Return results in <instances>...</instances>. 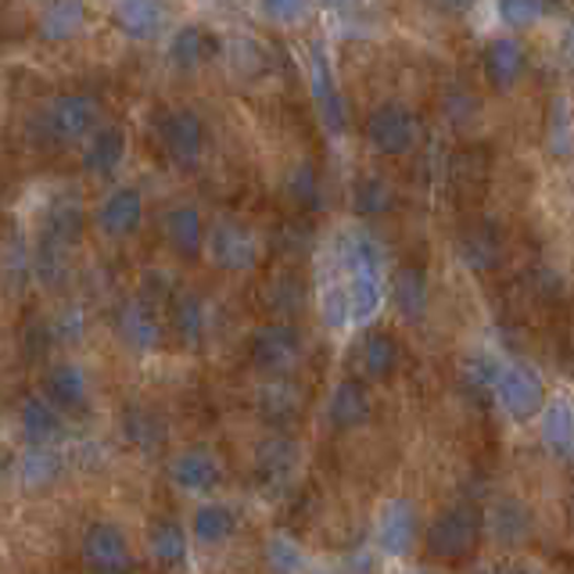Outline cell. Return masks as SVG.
I'll return each mask as SVG.
<instances>
[{
    "mask_svg": "<svg viewBox=\"0 0 574 574\" xmlns=\"http://www.w3.org/2000/svg\"><path fill=\"white\" fill-rule=\"evenodd\" d=\"M495 11L506 25H535L542 19V0H500Z\"/></svg>",
    "mask_w": 574,
    "mask_h": 574,
    "instance_id": "obj_37",
    "label": "cell"
},
{
    "mask_svg": "<svg viewBox=\"0 0 574 574\" xmlns=\"http://www.w3.org/2000/svg\"><path fill=\"white\" fill-rule=\"evenodd\" d=\"M481 539V514L474 506H449V510H441L435 520H431V528L424 535L427 542V553L438 556V560H460L467 556L478 546Z\"/></svg>",
    "mask_w": 574,
    "mask_h": 574,
    "instance_id": "obj_1",
    "label": "cell"
},
{
    "mask_svg": "<svg viewBox=\"0 0 574 574\" xmlns=\"http://www.w3.org/2000/svg\"><path fill=\"white\" fill-rule=\"evenodd\" d=\"M123 431H126V438L134 441V446H140V449H154L162 441V435H165V427H162L159 416L148 413V410H140V406L126 410Z\"/></svg>",
    "mask_w": 574,
    "mask_h": 574,
    "instance_id": "obj_30",
    "label": "cell"
},
{
    "mask_svg": "<svg viewBox=\"0 0 574 574\" xmlns=\"http://www.w3.org/2000/svg\"><path fill=\"white\" fill-rule=\"evenodd\" d=\"M230 58H233V69H238L244 80H259L266 69H269V55L263 50L259 41H233L230 44Z\"/></svg>",
    "mask_w": 574,
    "mask_h": 574,
    "instance_id": "obj_31",
    "label": "cell"
},
{
    "mask_svg": "<svg viewBox=\"0 0 574 574\" xmlns=\"http://www.w3.org/2000/svg\"><path fill=\"white\" fill-rule=\"evenodd\" d=\"M169 58L180 69H194V65L202 61V33L194 30V25H184V30L173 33V41H169Z\"/></svg>",
    "mask_w": 574,
    "mask_h": 574,
    "instance_id": "obj_36",
    "label": "cell"
},
{
    "mask_svg": "<svg viewBox=\"0 0 574 574\" xmlns=\"http://www.w3.org/2000/svg\"><path fill=\"white\" fill-rule=\"evenodd\" d=\"M328 416H331V424L342 427V431L359 427L370 416V395H367V388H363L359 381L337 384L331 402H328Z\"/></svg>",
    "mask_w": 574,
    "mask_h": 574,
    "instance_id": "obj_20",
    "label": "cell"
},
{
    "mask_svg": "<svg viewBox=\"0 0 574 574\" xmlns=\"http://www.w3.org/2000/svg\"><path fill=\"white\" fill-rule=\"evenodd\" d=\"M162 233L169 248L180 255V259H194L202 255V244H205V223H202V213L194 205H173L162 219Z\"/></svg>",
    "mask_w": 574,
    "mask_h": 574,
    "instance_id": "obj_12",
    "label": "cell"
},
{
    "mask_svg": "<svg viewBox=\"0 0 574 574\" xmlns=\"http://www.w3.org/2000/svg\"><path fill=\"white\" fill-rule=\"evenodd\" d=\"M328 4H334V8H348L352 0H328Z\"/></svg>",
    "mask_w": 574,
    "mask_h": 574,
    "instance_id": "obj_43",
    "label": "cell"
},
{
    "mask_svg": "<svg viewBox=\"0 0 574 574\" xmlns=\"http://www.w3.org/2000/svg\"><path fill=\"white\" fill-rule=\"evenodd\" d=\"M126 159V137L119 126H108V129H94L87 137V148H83V169L94 176H108L115 169L123 165Z\"/></svg>",
    "mask_w": 574,
    "mask_h": 574,
    "instance_id": "obj_16",
    "label": "cell"
},
{
    "mask_svg": "<svg viewBox=\"0 0 574 574\" xmlns=\"http://www.w3.org/2000/svg\"><path fill=\"white\" fill-rule=\"evenodd\" d=\"M44 399L50 406H58L61 413L83 410L87 406V377L76 363H58L44 377Z\"/></svg>",
    "mask_w": 574,
    "mask_h": 574,
    "instance_id": "obj_13",
    "label": "cell"
},
{
    "mask_svg": "<svg viewBox=\"0 0 574 574\" xmlns=\"http://www.w3.org/2000/svg\"><path fill=\"white\" fill-rule=\"evenodd\" d=\"M485 574H531V571H517V567H492Z\"/></svg>",
    "mask_w": 574,
    "mask_h": 574,
    "instance_id": "obj_42",
    "label": "cell"
},
{
    "mask_svg": "<svg viewBox=\"0 0 574 574\" xmlns=\"http://www.w3.org/2000/svg\"><path fill=\"white\" fill-rule=\"evenodd\" d=\"M395 306H399L402 317H410V320H416L424 312L427 284H424V277L416 269H402L395 277Z\"/></svg>",
    "mask_w": 574,
    "mask_h": 574,
    "instance_id": "obj_29",
    "label": "cell"
},
{
    "mask_svg": "<svg viewBox=\"0 0 574 574\" xmlns=\"http://www.w3.org/2000/svg\"><path fill=\"white\" fill-rule=\"evenodd\" d=\"M19 424H22V435L30 438L33 446H50V441H58L61 431H65L61 410L50 406L44 395H30V399L22 402Z\"/></svg>",
    "mask_w": 574,
    "mask_h": 574,
    "instance_id": "obj_15",
    "label": "cell"
},
{
    "mask_svg": "<svg viewBox=\"0 0 574 574\" xmlns=\"http://www.w3.org/2000/svg\"><path fill=\"white\" fill-rule=\"evenodd\" d=\"M94 574H129V567L126 571H94Z\"/></svg>",
    "mask_w": 574,
    "mask_h": 574,
    "instance_id": "obj_44",
    "label": "cell"
},
{
    "mask_svg": "<svg viewBox=\"0 0 574 574\" xmlns=\"http://www.w3.org/2000/svg\"><path fill=\"white\" fill-rule=\"evenodd\" d=\"M312 90H317V101H320L323 115H328V123L334 129H342V97H337L328 65H323L320 58H317V69H312Z\"/></svg>",
    "mask_w": 574,
    "mask_h": 574,
    "instance_id": "obj_34",
    "label": "cell"
},
{
    "mask_svg": "<svg viewBox=\"0 0 574 574\" xmlns=\"http://www.w3.org/2000/svg\"><path fill=\"white\" fill-rule=\"evenodd\" d=\"M144 219V198L134 187L112 191L108 198L97 205V230L104 238H129Z\"/></svg>",
    "mask_w": 574,
    "mask_h": 574,
    "instance_id": "obj_11",
    "label": "cell"
},
{
    "mask_svg": "<svg viewBox=\"0 0 574 574\" xmlns=\"http://www.w3.org/2000/svg\"><path fill=\"white\" fill-rule=\"evenodd\" d=\"M492 531L500 542H525L531 535V517L520 503H500L492 510Z\"/></svg>",
    "mask_w": 574,
    "mask_h": 574,
    "instance_id": "obj_27",
    "label": "cell"
},
{
    "mask_svg": "<svg viewBox=\"0 0 574 574\" xmlns=\"http://www.w3.org/2000/svg\"><path fill=\"white\" fill-rule=\"evenodd\" d=\"M162 140H165L169 159L176 165H194L202 159V144H205L202 119L187 108H173L162 119Z\"/></svg>",
    "mask_w": 574,
    "mask_h": 574,
    "instance_id": "obj_9",
    "label": "cell"
},
{
    "mask_svg": "<svg viewBox=\"0 0 574 574\" xmlns=\"http://www.w3.org/2000/svg\"><path fill=\"white\" fill-rule=\"evenodd\" d=\"M44 123H47V134L55 140L80 144L97 129L101 108H97V101L87 97V94H61V97H55L47 104Z\"/></svg>",
    "mask_w": 574,
    "mask_h": 574,
    "instance_id": "obj_3",
    "label": "cell"
},
{
    "mask_svg": "<svg viewBox=\"0 0 574 574\" xmlns=\"http://www.w3.org/2000/svg\"><path fill=\"white\" fill-rule=\"evenodd\" d=\"M367 137L381 154H406L416 144V119L410 108L402 104H381L370 123H367Z\"/></svg>",
    "mask_w": 574,
    "mask_h": 574,
    "instance_id": "obj_8",
    "label": "cell"
},
{
    "mask_svg": "<svg viewBox=\"0 0 574 574\" xmlns=\"http://www.w3.org/2000/svg\"><path fill=\"white\" fill-rule=\"evenodd\" d=\"M263 11L273 22H298L306 11V0H263Z\"/></svg>",
    "mask_w": 574,
    "mask_h": 574,
    "instance_id": "obj_40",
    "label": "cell"
},
{
    "mask_svg": "<svg viewBox=\"0 0 574 574\" xmlns=\"http://www.w3.org/2000/svg\"><path fill=\"white\" fill-rule=\"evenodd\" d=\"M571 55H574V30H571Z\"/></svg>",
    "mask_w": 574,
    "mask_h": 574,
    "instance_id": "obj_45",
    "label": "cell"
},
{
    "mask_svg": "<svg viewBox=\"0 0 574 574\" xmlns=\"http://www.w3.org/2000/svg\"><path fill=\"white\" fill-rule=\"evenodd\" d=\"M306 302V291H302V284L291 280V277H277V280H269L266 287V306L273 312H280V317H295L298 309H302Z\"/></svg>",
    "mask_w": 574,
    "mask_h": 574,
    "instance_id": "obj_32",
    "label": "cell"
},
{
    "mask_svg": "<svg viewBox=\"0 0 574 574\" xmlns=\"http://www.w3.org/2000/svg\"><path fill=\"white\" fill-rule=\"evenodd\" d=\"M22 471H25V478H30V481H47L50 474L58 471V467H55V456L47 452V446H33L30 460L22 463Z\"/></svg>",
    "mask_w": 574,
    "mask_h": 574,
    "instance_id": "obj_39",
    "label": "cell"
},
{
    "mask_svg": "<svg viewBox=\"0 0 574 574\" xmlns=\"http://www.w3.org/2000/svg\"><path fill=\"white\" fill-rule=\"evenodd\" d=\"M298 406H302V399H298V391L284 381H273L263 388V395H259V410L269 424H291L298 416Z\"/></svg>",
    "mask_w": 574,
    "mask_h": 574,
    "instance_id": "obj_25",
    "label": "cell"
},
{
    "mask_svg": "<svg viewBox=\"0 0 574 574\" xmlns=\"http://www.w3.org/2000/svg\"><path fill=\"white\" fill-rule=\"evenodd\" d=\"M169 478H173V485L187 495H213L219 489V481H223V463H219V456L213 449L194 446V449H184L180 456H173Z\"/></svg>",
    "mask_w": 574,
    "mask_h": 574,
    "instance_id": "obj_7",
    "label": "cell"
},
{
    "mask_svg": "<svg viewBox=\"0 0 574 574\" xmlns=\"http://www.w3.org/2000/svg\"><path fill=\"white\" fill-rule=\"evenodd\" d=\"M495 395H500V406L514 416V421H531L535 413L546 406V391L539 374L528 367H506L495 377Z\"/></svg>",
    "mask_w": 574,
    "mask_h": 574,
    "instance_id": "obj_6",
    "label": "cell"
},
{
    "mask_svg": "<svg viewBox=\"0 0 574 574\" xmlns=\"http://www.w3.org/2000/svg\"><path fill=\"white\" fill-rule=\"evenodd\" d=\"M356 367L370 377V381H381L391 370L399 367V345L391 334H367L356 348Z\"/></svg>",
    "mask_w": 574,
    "mask_h": 574,
    "instance_id": "obj_21",
    "label": "cell"
},
{
    "mask_svg": "<svg viewBox=\"0 0 574 574\" xmlns=\"http://www.w3.org/2000/svg\"><path fill=\"white\" fill-rule=\"evenodd\" d=\"M542 438L553 452L567 456L574 449V410L564 399H553L542 413Z\"/></svg>",
    "mask_w": 574,
    "mask_h": 574,
    "instance_id": "obj_24",
    "label": "cell"
},
{
    "mask_svg": "<svg viewBox=\"0 0 574 574\" xmlns=\"http://www.w3.org/2000/svg\"><path fill=\"white\" fill-rule=\"evenodd\" d=\"M47 241L44 244H55V248H69L80 241V233H83V208L76 198H58V202H50L47 208Z\"/></svg>",
    "mask_w": 574,
    "mask_h": 574,
    "instance_id": "obj_22",
    "label": "cell"
},
{
    "mask_svg": "<svg viewBox=\"0 0 574 574\" xmlns=\"http://www.w3.org/2000/svg\"><path fill=\"white\" fill-rule=\"evenodd\" d=\"M291 194L298 202H312L317 198V176H312L309 165H298L291 173Z\"/></svg>",
    "mask_w": 574,
    "mask_h": 574,
    "instance_id": "obj_41",
    "label": "cell"
},
{
    "mask_svg": "<svg viewBox=\"0 0 574 574\" xmlns=\"http://www.w3.org/2000/svg\"><path fill=\"white\" fill-rule=\"evenodd\" d=\"M115 22L126 36L134 41H151V36L162 33V22H165V11L159 0H123L115 8Z\"/></svg>",
    "mask_w": 574,
    "mask_h": 574,
    "instance_id": "obj_18",
    "label": "cell"
},
{
    "mask_svg": "<svg viewBox=\"0 0 574 574\" xmlns=\"http://www.w3.org/2000/svg\"><path fill=\"white\" fill-rule=\"evenodd\" d=\"M83 560L90 571H126L134 564V550H129L126 531L115 520H94L83 531Z\"/></svg>",
    "mask_w": 574,
    "mask_h": 574,
    "instance_id": "obj_4",
    "label": "cell"
},
{
    "mask_svg": "<svg viewBox=\"0 0 574 574\" xmlns=\"http://www.w3.org/2000/svg\"><path fill=\"white\" fill-rule=\"evenodd\" d=\"M119 331H123L126 342L140 352L159 348V342H162V320L148 302H129L119 317Z\"/></svg>",
    "mask_w": 574,
    "mask_h": 574,
    "instance_id": "obj_19",
    "label": "cell"
},
{
    "mask_svg": "<svg viewBox=\"0 0 574 574\" xmlns=\"http://www.w3.org/2000/svg\"><path fill=\"white\" fill-rule=\"evenodd\" d=\"M233 531H238V514H233V506L227 503L208 500L191 517V535L202 546H223L233 539Z\"/></svg>",
    "mask_w": 574,
    "mask_h": 574,
    "instance_id": "obj_17",
    "label": "cell"
},
{
    "mask_svg": "<svg viewBox=\"0 0 574 574\" xmlns=\"http://www.w3.org/2000/svg\"><path fill=\"white\" fill-rule=\"evenodd\" d=\"M173 331L184 345H198L205 334V309L194 295H184L173 302Z\"/></svg>",
    "mask_w": 574,
    "mask_h": 574,
    "instance_id": "obj_28",
    "label": "cell"
},
{
    "mask_svg": "<svg viewBox=\"0 0 574 574\" xmlns=\"http://www.w3.org/2000/svg\"><path fill=\"white\" fill-rule=\"evenodd\" d=\"M291 463H295V446L287 438H273L263 446V452H259V471L269 474L273 481H280L291 471Z\"/></svg>",
    "mask_w": 574,
    "mask_h": 574,
    "instance_id": "obj_35",
    "label": "cell"
},
{
    "mask_svg": "<svg viewBox=\"0 0 574 574\" xmlns=\"http://www.w3.org/2000/svg\"><path fill=\"white\" fill-rule=\"evenodd\" d=\"M388 187L381 184V180H363V184L356 187V213L363 216H377L388 208Z\"/></svg>",
    "mask_w": 574,
    "mask_h": 574,
    "instance_id": "obj_38",
    "label": "cell"
},
{
    "mask_svg": "<svg viewBox=\"0 0 574 574\" xmlns=\"http://www.w3.org/2000/svg\"><path fill=\"white\" fill-rule=\"evenodd\" d=\"M148 553L159 567L165 571H176L187 564V553H191V535L184 525H176V520H159V525H151L148 531Z\"/></svg>",
    "mask_w": 574,
    "mask_h": 574,
    "instance_id": "obj_14",
    "label": "cell"
},
{
    "mask_svg": "<svg viewBox=\"0 0 574 574\" xmlns=\"http://www.w3.org/2000/svg\"><path fill=\"white\" fill-rule=\"evenodd\" d=\"M485 69L500 87H510L520 76V69H525V55H520V47L514 41H495L485 55Z\"/></svg>",
    "mask_w": 574,
    "mask_h": 574,
    "instance_id": "obj_26",
    "label": "cell"
},
{
    "mask_svg": "<svg viewBox=\"0 0 574 574\" xmlns=\"http://www.w3.org/2000/svg\"><path fill=\"white\" fill-rule=\"evenodd\" d=\"M416 535H421V520H416V510L410 500H388L377 514L374 525V539L377 550L384 556H406L416 546Z\"/></svg>",
    "mask_w": 574,
    "mask_h": 574,
    "instance_id": "obj_5",
    "label": "cell"
},
{
    "mask_svg": "<svg viewBox=\"0 0 574 574\" xmlns=\"http://www.w3.org/2000/svg\"><path fill=\"white\" fill-rule=\"evenodd\" d=\"M83 0H50L41 22V33L47 41H72L76 33L83 30Z\"/></svg>",
    "mask_w": 574,
    "mask_h": 574,
    "instance_id": "obj_23",
    "label": "cell"
},
{
    "mask_svg": "<svg viewBox=\"0 0 574 574\" xmlns=\"http://www.w3.org/2000/svg\"><path fill=\"white\" fill-rule=\"evenodd\" d=\"M298 356H302V334L284 320L259 328L252 334V342H248V359H252V367L266 370V374L291 370Z\"/></svg>",
    "mask_w": 574,
    "mask_h": 574,
    "instance_id": "obj_2",
    "label": "cell"
},
{
    "mask_svg": "<svg viewBox=\"0 0 574 574\" xmlns=\"http://www.w3.org/2000/svg\"><path fill=\"white\" fill-rule=\"evenodd\" d=\"M208 252H213L216 266H223L230 273H244L259 263V241L244 227H233V223H219L208 233Z\"/></svg>",
    "mask_w": 574,
    "mask_h": 574,
    "instance_id": "obj_10",
    "label": "cell"
},
{
    "mask_svg": "<svg viewBox=\"0 0 574 574\" xmlns=\"http://www.w3.org/2000/svg\"><path fill=\"white\" fill-rule=\"evenodd\" d=\"M413 574H424V571H413Z\"/></svg>",
    "mask_w": 574,
    "mask_h": 574,
    "instance_id": "obj_46",
    "label": "cell"
},
{
    "mask_svg": "<svg viewBox=\"0 0 574 574\" xmlns=\"http://www.w3.org/2000/svg\"><path fill=\"white\" fill-rule=\"evenodd\" d=\"M266 564L273 574H306V553L298 550L291 539H269L266 546Z\"/></svg>",
    "mask_w": 574,
    "mask_h": 574,
    "instance_id": "obj_33",
    "label": "cell"
}]
</instances>
